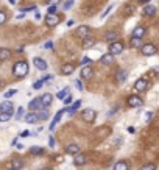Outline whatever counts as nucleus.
I'll use <instances>...</instances> for the list:
<instances>
[{
	"instance_id": "obj_43",
	"label": "nucleus",
	"mask_w": 159,
	"mask_h": 170,
	"mask_svg": "<svg viewBox=\"0 0 159 170\" xmlns=\"http://www.w3.org/2000/svg\"><path fill=\"white\" fill-rule=\"evenodd\" d=\"M75 87L78 89V91H83V84H81L80 80H75Z\"/></svg>"
},
{
	"instance_id": "obj_28",
	"label": "nucleus",
	"mask_w": 159,
	"mask_h": 170,
	"mask_svg": "<svg viewBox=\"0 0 159 170\" xmlns=\"http://www.w3.org/2000/svg\"><path fill=\"white\" fill-rule=\"evenodd\" d=\"M80 106H81V100H76L75 103L72 105V108H69V109H67V111H69V115H74V114L76 113V111H78V108H80Z\"/></svg>"
},
{
	"instance_id": "obj_14",
	"label": "nucleus",
	"mask_w": 159,
	"mask_h": 170,
	"mask_svg": "<svg viewBox=\"0 0 159 170\" xmlns=\"http://www.w3.org/2000/svg\"><path fill=\"white\" fill-rule=\"evenodd\" d=\"M66 111H67V109H61V111H58V113H56V115H55V119H53V122L50 123V129H55V127H56L58 123H60V120H61V117H62V115H64V113H66Z\"/></svg>"
},
{
	"instance_id": "obj_41",
	"label": "nucleus",
	"mask_w": 159,
	"mask_h": 170,
	"mask_svg": "<svg viewBox=\"0 0 159 170\" xmlns=\"http://www.w3.org/2000/svg\"><path fill=\"white\" fill-rule=\"evenodd\" d=\"M16 92H17L16 89H11V91H6V92H5V98H10V97H13Z\"/></svg>"
},
{
	"instance_id": "obj_33",
	"label": "nucleus",
	"mask_w": 159,
	"mask_h": 170,
	"mask_svg": "<svg viewBox=\"0 0 159 170\" xmlns=\"http://www.w3.org/2000/svg\"><path fill=\"white\" fill-rule=\"evenodd\" d=\"M158 167H156V164H153V162H148V164H145V165H142V169L140 170H156Z\"/></svg>"
},
{
	"instance_id": "obj_56",
	"label": "nucleus",
	"mask_w": 159,
	"mask_h": 170,
	"mask_svg": "<svg viewBox=\"0 0 159 170\" xmlns=\"http://www.w3.org/2000/svg\"><path fill=\"white\" fill-rule=\"evenodd\" d=\"M139 2H140V3H148L150 0H139Z\"/></svg>"
},
{
	"instance_id": "obj_7",
	"label": "nucleus",
	"mask_w": 159,
	"mask_h": 170,
	"mask_svg": "<svg viewBox=\"0 0 159 170\" xmlns=\"http://www.w3.org/2000/svg\"><path fill=\"white\" fill-rule=\"evenodd\" d=\"M95 115H97V113H95L92 108H88V109L83 111V119H84L88 123H92V122H94V120H95Z\"/></svg>"
},
{
	"instance_id": "obj_58",
	"label": "nucleus",
	"mask_w": 159,
	"mask_h": 170,
	"mask_svg": "<svg viewBox=\"0 0 159 170\" xmlns=\"http://www.w3.org/2000/svg\"><path fill=\"white\" fill-rule=\"evenodd\" d=\"M0 86H2V78H0Z\"/></svg>"
},
{
	"instance_id": "obj_16",
	"label": "nucleus",
	"mask_w": 159,
	"mask_h": 170,
	"mask_svg": "<svg viewBox=\"0 0 159 170\" xmlns=\"http://www.w3.org/2000/svg\"><path fill=\"white\" fill-rule=\"evenodd\" d=\"M66 153H69V155H78L80 153V147L76 145V144H69L66 147Z\"/></svg>"
},
{
	"instance_id": "obj_48",
	"label": "nucleus",
	"mask_w": 159,
	"mask_h": 170,
	"mask_svg": "<svg viewBox=\"0 0 159 170\" xmlns=\"http://www.w3.org/2000/svg\"><path fill=\"white\" fill-rule=\"evenodd\" d=\"M33 10H36V6H28V8H22V11H24V13H27V11H33Z\"/></svg>"
},
{
	"instance_id": "obj_23",
	"label": "nucleus",
	"mask_w": 159,
	"mask_h": 170,
	"mask_svg": "<svg viewBox=\"0 0 159 170\" xmlns=\"http://www.w3.org/2000/svg\"><path fill=\"white\" fill-rule=\"evenodd\" d=\"M38 120H39V117H38V114L36 113H30V114L25 115V122L27 123H36Z\"/></svg>"
},
{
	"instance_id": "obj_22",
	"label": "nucleus",
	"mask_w": 159,
	"mask_h": 170,
	"mask_svg": "<svg viewBox=\"0 0 159 170\" xmlns=\"http://www.w3.org/2000/svg\"><path fill=\"white\" fill-rule=\"evenodd\" d=\"M130 165L126 161H117V162L114 164V170H128Z\"/></svg>"
},
{
	"instance_id": "obj_24",
	"label": "nucleus",
	"mask_w": 159,
	"mask_h": 170,
	"mask_svg": "<svg viewBox=\"0 0 159 170\" xmlns=\"http://www.w3.org/2000/svg\"><path fill=\"white\" fill-rule=\"evenodd\" d=\"M128 78V72L126 70H119L117 72V83H125Z\"/></svg>"
},
{
	"instance_id": "obj_1",
	"label": "nucleus",
	"mask_w": 159,
	"mask_h": 170,
	"mask_svg": "<svg viewBox=\"0 0 159 170\" xmlns=\"http://www.w3.org/2000/svg\"><path fill=\"white\" fill-rule=\"evenodd\" d=\"M13 73H14L17 78L25 77V75L28 73V64H27L25 61H17L14 64V67H13Z\"/></svg>"
},
{
	"instance_id": "obj_19",
	"label": "nucleus",
	"mask_w": 159,
	"mask_h": 170,
	"mask_svg": "<svg viewBox=\"0 0 159 170\" xmlns=\"http://www.w3.org/2000/svg\"><path fill=\"white\" fill-rule=\"evenodd\" d=\"M86 161H88V159H86V155H80L78 153V155H75V158H74V164L80 167V165L86 164Z\"/></svg>"
},
{
	"instance_id": "obj_44",
	"label": "nucleus",
	"mask_w": 159,
	"mask_h": 170,
	"mask_svg": "<svg viewBox=\"0 0 159 170\" xmlns=\"http://www.w3.org/2000/svg\"><path fill=\"white\" fill-rule=\"evenodd\" d=\"M44 48H47V50H50V48H53V42L52 41H47L44 44Z\"/></svg>"
},
{
	"instance_id": "obj_8",
	"label": "nucleus",
	"mask_w": 159,
	"mask_h": 170,
	"mask_svg": "<svg viewBox=\"0 0 159 170\" xmlns=\"http://www.w3.org/2000/svg\"><path fill=\"white\" fill-rule=\"evenodd\" d=\"M145 34H147V28H145L144 25H137V27L133 30V34H131V38H139V39H142Z\"/></svg>"
},
{
	"instance_id": "obj_50",
	"label": "nucleus",
	"mask_w": 159,
	"mask_h": 170,
	"mask_svg": "<svg viewBox=\"0 0 159 170\" xmlns=\"http://www.w3.org/2000/svg\"><path fill=\"white\" fill-rule=\"evenodd\" d=\"M74 24H75V20H74V19L67 20V27H72V25H74Z\"/></svg>"
},
{
	"instance_id": "obj_39",
	"label": "nucleus",
	"mask_w": 159,
	"mask_h": 170,
	"mask_svg": "<svg viewBox=\"0 0 159 170\" xmlns=\"http://www.w3.org/2000/svg\"><path fill=\"white\" fill-rule=\"evenodd\" d=\"M125 11H126V14H133V13H134V6L133 5H126L125 6Z\"/></svg>"
},
{
	"instance_id": "obj_31",
	"label": "nucleus",
	"mask_w": 159,
	"mask_h": 170,
	"mask_svg": "<svg viewBox=\"0 0 159 170\" xmlns=\"http://www.w3.org/2000/svg\"><path fill=\"white\" fill-rule=\"evenodd\" d=\"M11 113H0V122H8V120H11Z\"/></svg>"
},
{
	"instance_id": "obj_3",
	"label": "nucleus",
	"mask_w": 159,
	"mask_h": 170,
	"mask_svg": "<svg viewBox=\"0 0 159 170\" xmlns=\"http://www.w3.org/2000/svg\"><path fill=\"white\" fill-rule=\"evenodd\" d=\"M123 42H120V41H116V42H111L109 44V53L112 56H116V55H120L122 52H123Z\"/></svg>"
},
{
	"instance_id": "obj_30",
	"label": "nucleus",
	"mask_w": 159,
	"mask_h": 170,
	"mask_svg": "<svg viewBox=\"0 0 159 170\" xmlns=\"http://www.w3.org/2000/svg\"><path fill=\"white\" fill-rule=\"evenodd\" d=\"M30 153L31 155H42L44 153V148H42V147H31V148H30Z\"/></svg>"
},
{
	"instance_id": "obj_47",
	"label": "nucleus",
	"mask_w": 159,
	"mask_h": 170,
	"mask_svg": "<svg viewBox=\"0 0 159 170\" xmlns=\"http://www.w3.org/2000/svg\"><path fill=\"white\" fill-rule=\"evenodd\" d=\"M30 134H31V133H30V131H27V129H25V131H22V133H20V137H28Z\"/></svg>"
},
{
	"instance_id": "obj_54",
	"label": "nucleus",
	"mask_w": 159,
	"mask_h": 170,
	"mask_svg": "<svg viewBox=\"0 0 159 170\" xmlns=\"http://www.w3.org/2000/svg\"><path fill=\"white\" fill-rule=\"evenodd\" d=\"M58 0H47V3H56Z\"/></svg>"
},
{
	"instance_id": "obj_9",
	"label": "nucleus",
	"mask_w": 159,
	"mask_h": 170,
	"mask_svg": "<svg viewBox=\"0 0 159 170\" xmlns=\"http://www.w3.org/2000/svg\"><path fill=\"white\" fill-rule=\"evenodd\" d=\"M33 64H34V67L38 70H45V69H47V61L42 59V58H39V56H34L33 58Z\"/></svg>"
},
{
	"instance_id": "obj_11",
	"label": "nucleus",
	"mask_w": 159,
	"mask_h": 170,
	"mask_svg": "<svg viewBox=\"0 0 159 170\" xmlns=\"http://www.w3.org/2000/svg\"><path fill=\"white\" fill-rule=\"evenodd\" d=\"M52 100H53V95L52 94H44L42 97H41V105H42V108H48L50 105H52Z\"/></svg>"
},
{
	"instance_id": "obj_38",
	"label": "nucleus",
	"mask_w": 159,
	"mask_h": 170,
	"mask_svg": "<svg viewBox=\"0 0 159 170\" xmlns=\"http://www.w3.org/2000/svg\"><path fill=\"white\" fill-rule=\"evenodd\" d=\"M45 109H47V108H45ZM45 109H44L41 114H38V117H39L41 120H44V119H47V117H48V111H45Z\"/></svg>"
},
{
	"instance_id": "obj_20",
	"label": "nucleus",
	"mask_w": 159,
	"mask_h": 170,
	"mask_svg": "<svg viewBox=\"0 0 159 170\" xmlns=\"http://www.w3.org/2000/svg\"><path fill=\"white\" fill-rule=\"evenodd\" d=\"M11 58V50L10 48H0V61H6Z\"/></svg>"
},
{
	"instance_id": "obj_21",
	"label": "nucleus",
	"mask_w": 159,
	"mask_h": 170,
	"mask_svg": "<svg viewBox=\"0 0 159 170\" xmlns=\"http://www.w3.org/2000/svg\"><path fill=\"white\" fill-rule=\"evenodd\" d=\"M28 108L31 111H38L42 108V105H41V98H36V100H31L30 101V105H28Z\"/></svg>"
},
{
	"instance_id": "obj_34",
	"label": "nucleus",
	"mask_w": 159,
	"mask_h": 170,
	"mask_svg": "<svg viewBox=\"0 0 159 170\" xmlns=\"http://www.w3.org/2000/svg\"><path fill=\"white\" fill-rule=\"evenodd\" d=\"M112 8H114V5H109V6H108V8H106V10H104V11H103V14H102V19H104V17H106L108 14H109V13L112 11Z\"/></svg>"
},
{
	"instance_id": "obj_35",
	"label": "nucleus",
	"mask_w": 159,
	"mask_h": 170,
	"mask_svg": "<svg viewBox=\"0 0 159 170\" xmlns=\"http://www.w3.org/2000/svg\"><path fill=\"white\" fill-rule=\"evenodd\" d=\"M22 115H24V106H20V108L17 109V113H16V119H17V120H20V119H22Z\"/></svg>"
},
{
	"instance_id": "obj_37",
	"label": "nucleus",
	"mask_w": 159,
	"mask_h": 170,
	"mask_svg": "<svg viewBox=\"0 0 159 170\" xmlns=\"http://www.w3.org/2000/svg\"><path fill=\"white\" fill-rule=\"evenodd\" d=\"M6 22V14L5 11H0V25H3Z\"/></svg>"
},
{
	"instance_id": "obj_45",
	"label": "nucleus",
	"mask_w": 159,
	"mask_h": 170,
	"mask_svg": "<svg viewBox=\"0 0 159 170\" xmlns=\"http://www.w3.org/2000/svg\"><path fill=\"white\" fill-rule=\"evenodd\" d=\"M72 100H74V98H72V95H67V97L64 98V103L69 105V103H72Z\"/></svg>"
},
{
	"instance_id": "obj_53",
	"label": "nucleus",
	"mask_w": 159,
	"mask_h": 170,
	"mask_svg": "<svg viewBox=\"0 0 159 170\" xmlns=\"http://www.w3.org/2000/svg\"><path fill=\"white\" fill-rule=\"evenodd\" d=\"M34 17H36V20H41V14H39V13H36Z\"/></svg>"
},
{
	"instance_id": "obj_26",
	"label": "nucleus",
	"mask_w": 159,
	"mask_h": 170,
	"mask_svg": "<svg viewBox=\"0 0 159 170\" xmlns=\"http://www.w3.org/2000/svg\"><path fill=\"white\" fill-rule=\"evenodd\" d=\"M95 45V39L94 38H84V41H83V48H90V47H94Z\"/></svg>"
},
{
	"instance_id": "obj_5",
	"label": "nucleus",
	"mask_w": 159,
	"mask_h": 170,
	"mask_svg": "<svg viewBox=\"0 0 159 170\" xmlns=\"http://www.w3.org/2000/svg\"><path fill=\"white\" fill-rule=\"evenodd\" d=\"M148 87H150V83H148V80H145V78H139L137 81L134 83V89L137 92H145Z\"/></svg>"
},
{
	"instance_id": "obj_46",
	"label": "nucleus",
	"mask_w": 159,
	"mask_h": 170,
	"mask_svg": "<svg viewBox=\"0 0 159 170\" xmlns=\"http://www.w3.org/2000/svg\"><path fill=\"white\" fill-rule=\"evenodd\" d=\"M117 111H119V106H116V108H112V111H109V113H108V115H109V117H111V115H114V114L117 113Z\"/></svg>"
},
{
	"instance_id": "obj_12",
	"label": "nucleus",
	"mask_w": 159,
	"mask_h": 170,
	"mask_svg": "<svg viewBox=\"0 0 159 170\" xmlns=\"http://www.w3.org/2000/svg\"><path fill=\"white\" fill-rule=\"evenodd\" d=\"M89 33H90V28L88 25H81L76 28V36H80V38H88Z\"/></svg>"
},
{
	"instance_id": "obj_15",
	"label": "nucleus",
	"mask_w": 159,
	"mask_h": 170,
	"mask_svg": "<svg viewBox=\"0 0 159 170\" xmlns=\"http://www.w3.org/2000/svg\"><path fill=\"white\" fill-rule=\"evenodd\" d=\"M92 75H94V70H92V67H89V66L83 67V70H81V78H86V80H89V78H92Z\"/></svg>"
},
{
	"instance_id": "obj_52",
	"label": "nucleus",
	"mask_w": 159,
	"mask_h": 170,
	"mask_svg": "<svg viewBox=\"0 0 159 170\" xmlns=\"http://www.w3.org/2000/svg\"><path fill=\"white\" fill-rule=\"evenodd\" d=\"M134 131H136V129H134L133 127H128V133H131V134H133Z\"/></svg>"
},
{
	"instance_id": "obj_51",
	"label": "nucleus",
	"mask_w": 159,
	"mask_h": 170,
	"mask_svg": "<svg viewBox=\"0 0 159 170\" xmlns=\"http://www.w3.org/2000/svg\"><path fill=\"white\" fill-rule=\"evenodd\" d=\"M153 119V113H147V120H151Z\"/></svg>"
},
{
	"instance_id": "obj_18",
	"label": "nucleus",
	"mask_w": 159,
	"mask_h": 170,
	"mask_svg": "<svg viewBox=\"0 0 159 170\" xmlns=\"http://www.w3.org/2000/svg\"><path fill=\"white\" fill-rule=\"evenodd\" d=\"M144 16H147V17H151V16H154L156 14V6H153V5H147L144 8Z\"/></svg>"
},
{
	"instance_id": "obj_29",
	"label": "nucleus",
	"mask_w": 159,
	"mask_h": 170,
	"mask_svg": "<svg viewBox=\"0 0 159 170\" xmlns=\"http://www.w3.org/2000/svg\"><path fill=\"white\" fill-rule=\"evenodd\" d=\"M67 95H69V87H64L62 91H60L56 94V98H58V100H64Z\"/></svg>"
},
{
	"instance_id": "obj_27",
	"label": "nucleus",
	"mask_w": 159,
	"mask_h": 170,
	"mask_svg": "<svg viewBox=\"0 0 159 170\" xmlns=\"http://www.w3.org/2000/svg\"><path fill=\"white\" fill-rule=\"evenodd\" d=\"M130 47H133V48H139V47H142V39H139V38H131V41H130Z\"/></svg>"
},
{
	"instance_id": "obj_6",
	"label": "nucleus",
	"mask_w": 159,
	"mask_h": 170,
	"mask_svg": "<svg viewBox=\"0 0 159 170\" xmlns=\"http://www.w3.org/2000/svg\"><path fill=\"white\" fill-rule=\"evenodd\" d=\"M74 72H75V64H72V62H66V64L61 66V75H64V77H69Z\"/></svg>"
},
{
	"instance_id": "obj_59",
	"label": "nucleus",
	"mask_w": 159,
	"mask_h": 170,
	"mask_svg": "<svg viewBox=\"0 0 159 170\" xmlns=\"http://www.w3.org/2000/svg\"><path fill=\"white\" fill-rule=\"evenodd\" d=\"M8 170H16V169H13V167H11V169H8Z\"/></svg>"
},
{
	"instance_id": "obj_36",
	"label": "nucleus",
	"mask_w": 159,
	"mask_h": 170,
	"mask_svg": "<svg viewBox=\"0 0 159 170\" xmlns=\"http://www.w3.org/2000/svg\"><path fill=\"white\" fill-rule=\"evenodd\" d=\"M90 62H92V59H90L89 56H84L83 59H81V66H89Z\"/></svg>"
},
{
	"instance_id": "obj_17",
	"label": "nucleus",
	"mask_w": 159,
	"mask_h": 170,
	"mask_svg": "<svg viewBox=\"0 0 159 170\" xmlns=\"http://www.w3.org/2000/svg\"><path fill=\"white\" fill-rule=\"evenodd\" d=\"M112 61H114V56H112L111 53H106V55H103L102 58H100V62H102V64H104V66L112 64Z\"/></svg>"
},
{
	"instance_id": "obj_40",
	"label": "nucleus",
	"mask_w": 159,
	"mask_h": 170,
	"mask_svg": "<svg viewBox=\"0 0 159 170\" xmlns=\"http://www.w3.org/2000/svg\"><path fill=\"white\" fill-rule=\"evenodd\" d=\"M47 14H56V6H55V5H50Z\"/></svg>"
},
{
	"instance_id": "obj_32",
	"label": "nucleus",
	"mask_w": 159,
	"mask_h": 170,
	"mask_svg": "<svg viewBox=\"0 0 159 170\" xmlns=\"http://www.w3.org/2000/svg\"><path fill=\"white\" fill-rule=\"evenodd\" d=\"M11 167H13V169H16V170H19L20 167H24V162H22L20 159H14V161L11 162Z\"/></svg>"
},
{
	"instance_id": "obj_2",
	"label": "nucleus",
	"mask_w": 159,
	"mask_h": 170,
	"mask_svg": "<svg viewBox=\"0 0 159 170\" xmlns=\"http://www.w3.org/2000/svg\"><path fill=\"white\" fill-rule=\"evenodd\" d=\"M140 52H142L144 56H153L158 53V48L154 44H142V47H140Z\"/></svg>"
},
{
	"instance_id": "obj_57",
	"label": "nucleus",
	"mask_w": 159,
	"mask_h": 170,
	"mask_svg": "<svg viewBox=\"0 0 159 170\" xmlns=\"http://www.w3.org/2000/svg\"><path fill=\"white\" fill-rule=\"evenodd\" d=\"M42 170H52V169H48V167H45V169H42Z\"/></svg>"
},
{
	"instance_id": "obj_25",
	"label": "nucleus",
	"mask_w": 159,
	"mask_h": 170,
	"mask_svg": "<svg viewBox=\"0 0 159 170\" xmlns=\"http://www.w3.org/2000/svg\"><path fill=\"white\" fill-rule=\"evenodd\" d=\"M117 36H119V34H117L116 31H108V33L104 34V39H106L108 42H116L117 41Z\"/></svg>"
},
{
	"instance_id": "obj_13",
	"label": "nucleus",
	"mask_w": 159,
	"mask_h": 170,
	"mask_svg": "<svg viewBox=\"0 0 159 170\" xmlns=\"http://www.w3.org/2000/svg\"><path fill=\"white\" fill-rule=\"evenodd\" d=\"M0 113H11L13 114V103L10 100H5L3 103H0Z\"/></svg>"
},
{
	"instance_id": "obj_10",
	"label": "nucleus",
	"mask_w": 159,
	"mask_h": 170,
	"mask_svg": "<svg viewBox=\"0 0 159 170\" xmlns=\"http://www.w3.org/2000/svg\"><path fill=\"white\" fill-rule=\"evenodd\" d=\"M58 22H60L58 14H47V16H45V24H47L48 27H55Z\"/></svg>"
},
{
	"instance_id": "obj_55",
	"label": "nucleus",
	"mask_w": 159,
	"mask_h": 170,
	"mask_svg": "<svg viewBox=\"0 0 159 170\" xmlns=\"http://www.w3.org/2000/svg\"><path fill=\"white\" fill-rule=\"evenodd\" d=\"M8 2H10V3H11V5H14V3L17 2V0H8Z\"/></svg>"
},
{
	"instance_id": "obj_4",
	"label": "nucleus",
	"mask_w": 159,
	"mask_h": 170,
	"mask_svg": "<svg viewBox=\"0 0 159 170\" xmlns=\"http://www.w3.org/2000/svg\"><path fill=\"white\" fill-rule=\"evenodd\" d=\"M126 103H128L130 108H140V106L144 105V100L139 95H130L128 100H126Z\"/></svg>"
},
{
	"instance_id": "obj_42",
	"label": "nucleus",
	"mask_w": 159,
	"mask_h": 170,
	"mask_svg": "<svg viewBox=\"0 0 159 170\" xmlns=\"http://www.w3.org/2000/svg\"><path fill=\"white\" fill-rule=\"evenodd\" d=\"M72 5H74V0H67V2L64 3V10H69V8H72Z\"/></svg>"
},
{
	"instance_id": "obj_49",
	"label": "nucleus",
	"mask_w": 159,
	"mask_h": 170,
	"mask_svg": "<svg viewBox=\"0 0 159 170\" xmlns=\"http://www.w3.org/2000/svg\"><path fill=\"white\" fill-rule=\"evenodd\" d=\"M48 145L50 147H55V141H53V137H48Z\"/></svg>"
}]
</instances>
